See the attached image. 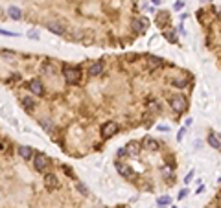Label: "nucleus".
Listing matches in <instances>:
<instances>
[{
    "label": "nucleus",
    "mask_w": 221,
    "mask_h": 208,
    "mask_svg": "<svg viewBox=\"0 0 221 208\" xmlns=\"http://www.w3.org/2000/svg\"><path fill=\"white\" fill-rule=\"evenodd\" d=\"M7 15H9L13 21H20V19H22V11H20L17 6H11V7H7Z\"/></svg>",
    "instance_id": "11"
},
{
    "label": "nucleus",
    "mask_w": 221,
    "mask_h": 208,
    "mask_svg": "<svg viewBox=\"0 0 221 208\" xmlns=\"http://www.w3.org/2000/svg\"><path fill=\"white\" fill-rule=\"evenodd\" d=\"M168 19H170V15H168V13H164V11H162V13H159V15H157V26H164V24H166V21H168Z\"/></svg>",
    "instance_id": "18"
},
{
    "label": "nucleus",
    "mask_w": 221,
    "mask_h": 208,
    "mask_svg": "<svg viewBox=\"0 0 221 208\" xmlns=\"http://www.w3.org/2000/svg\"><path fill=\"white\" fill-rule=\"evenodd\" d=\"M48 30H50L52 33H55V35H63V33L66 31V24H65V22L52 21L50 24H48Z\"/></svg>",
    "instance_id": "6"
},
{
    "label": "nucleus",
    "mask_w": 221,
    "mask_h": 208,
    "mask_svg": "<svg viewBox=\"0 0 221 208\" xmlns=\"http://www.w3.org/2000/svg\"><path fill=\"white\" fill-rule=\"evenodd\" d=\"M39 124H41V127H42V129H44L46 133H50V135H52V131L55 129V125L52 124V122H50L48 118H41V120H39Z\"/></svg>",
    "instance_id": "14"
},
{
    "label": "nucleus",
    "mask_w": 221,
    "mask_h": 208,
    "mask_svg": "<svg viewBox=\"0 0 221 208\" xmlns=\"http://www.w3.org/2000/svg\"><path fill=\"white\" fill-rule=\"evenodd\" d=\"M44 184H46V188H50V190H57V188L61 186L59 179H57L54 173H46V175H44Z\"/></svg>",
    "instance_id": "5"
},
{
    "label": "nucleus",
    "mask_w": 221,
    "mask_h": 208,
    "mask_svg": "<svg viewBox=\"0 0 221 208\" xmlns=\"http://www.w3.org/2000/svg\"><path fill=\"white\" fill-rule=\"evenodd\" d=\"M186 193H188V190H182L181 193H179V199H182V197H186Z\"/></svg>",
    "instance_id": "29"
},
{
    "label": "nucleus",
    "mask_w": 221,
    "mask_h": 208,
    "mask_svg": "<svg viewBox=\"0 0 221 208\" xmlns=\"http://www.w3.org/2000/svg\"><path fill=\"white\" fill-rule=\"evenodd\" d=\"M22 107H24L28 112H31V111L35 109V102H33V98H28V96L22 98Z\"/></svg>",
    "instance_id": "15"
},
{
    "label": "nucleus",
    "mask_w": 221,
    "mask_h": 208,
    "mask_svg": "<svg viewBox=\"0 0 221 208\" xmlns=\"http://www.w3.org/2000/svg\"><path fill=\"white\" fill-rule=\"evenodd\" d=\"M170 105H171V109H173L175 112H182V111L186 109V100H184L182 96H175V98H171Z\"/></svg>",
    "instance_id": "4"
},
{
    "label": "nucleus",
    "mask_w": 221,
    "mask_h": 208,
    "mask_svg": "<svg viewBox=\"0 0 221 208\" xmlns=\"http://www.w3.org/2000/svg\"><path fill=\"white\" fill-rule=\"evenodd\" d=\"M203 2H208V0H203Z\"/></svg>",
    "instance_id": "31"
},
{
    "label": "nucleus",
    "mask_w": 221,
    "mask_h": 208,
    "mask_svg": "<svg viewBox=\"0 0 221 208\" xmlns=\"http://www.w3.org/2000/svg\"><path fill=\"white\" fill-rule=\"evenodd\" d=\"M19 153H20V157H22V158H26V160H30V158L33 157V149H31L30 146L19 147Z\"/></svg>",
    "instance_id": "12"
},
{
    "label": "nucleus",
    "mask_w": 221,
    "mask_h": 208,
    "mask_svg": "<svg viewBox=\"0 0 221 208\" xmlns=\"http://www.w3.org/2000/svg\"><path fill=\"white\" fill-rule=\"evenodd\" d=\"M140 147L147 149V151H157V149H159V144H157V140H155L153 136H144Z\"/></svg>",
    "instance_id": "7"
},
{
    "label": "nucleus",
    "mask_w": 221,
    "mask_h": 208,
    "mask_svg": "<svg viewBox=\"0 0 221 208\" xmlns=\"http://www.w3.org/2000/svg\"><path fill=\"white\" fill-rule=\"evenodd\" d=\"M116 169H118V173H120V175H123V177H129V179H133V177L137 175L131 168L125 166L123 162H116Z\"/></svg>",
    "instance_id": "9"
},
{
    "label": "nucleus",
    "mask_w": 221,
    "mask_h": 208,
    "mask_svg": "<svg viewBox=\"0 0 221 208\" xmlns=\"http://www.w3.org/2000/svg\"><path fill=\"white\" fill-rule=\"evenodd\" d=\"M63 169H65V173H68V175H72V179H76V177H74V171H72V169H70V168H68V166H63Z\"/></svg>",
    "instance_id": "25"
},
{
    "label": "nucleus",
    "mask_w": 221,
    "mask_h": 208,
    "mask_svg": "<svg viewBox=\"0 0 221 208\" xmlns=\"http://www.w3.org/2000/svg\"><path fill=\"white\" fill-rule=\"evenodd\" d=\"M31 158H33V166H35L37 171H46L48 166H50V158H48L44 153H37V155H33Z\"/></svg>",
    "instance_id": "2"
},
{
    "label": "nucleus",
    "mask_w": 221,
    "mask_h": 208,
    "mask_svg": "<svg viewBox=\"0 0 221 208\" xmlns=\"http://www.w3.org/2000/svg\"><path fill=\"white\" fill-rule=\"evenodd\" d=\"M0 35H9V37H15V33H9V31H6V30H0Z\"/></svg>",
    "instance_id": "27"
},
{
    "label": "nucleus",
    "mask_w": 221,
    "mask_h": 208,
    "mask_svg": "<svg viewBox=\"0 0 221 208\" xmlns=\"http://www.w3.org/2000/svg\"><path fill=\"white\" fill-rule=\"evenodd\" d=\"M173 85H175V87H184L186 83H184V81H173Z\"/></svg>",
    "instance_id": "28"
},
{
    "label": "nucleus",
    "mask_w": 221,
    "mask_h": 208,
    "mask_svg": "<svg viewBox=\"0 0 221 208\" xmlns=\"http://www.w3.org/2000/svg\"><path fill=\"white\" fill-rule=\"evenodd\" d=\"M28 37H30V39H39V31H35V30H31V31L28 33Z\"/></svg>",
    "instance_id": "24"
},
{
    "label": "nucleus",
    "mask_w": 221,
    "mask_h": 208,
    "mask_svg": "<svg viewBox=\"0 0 221 208\" xmlns=\"http://www.w3.org/2000/svg\"><path fill=\"white\" fill-rule=\"evenodd\" d=\"M157 203H159V206H164V205H168V203H171V199H170V197H161V199L157 201Z\"/></svg>",
    "instance_id": "22"
},
{
    "label": "nucleus",
    "mask_w": 221,
    "mask_h": 208,
    "mask_svg": "<svg viewBox=\"0 0 221 208\" xmlns=\"http://www.w3.org/2000/svg\"><path fill=\"white\" fill-rule=\"evenodd\" d=\"M116 131H118V124H116V122H105V124L101 125V136H103V138L113 136Z\"/></svg>",
    "instance_id": "3"
},
{
    "label": "nucleus",
    "mask_w": 221,
    "mask_h": 208,
    "mask_svg": "<svg viewBox=\"0 0 221 208\" xmlns=\"http://www.w3.org/2000/svg\"><path fill=\"white\" fill-rule=\"evenodd\" d=\"M42 72H44V74H48V76L55 74V64H52V63H44V66H42Z\"/></svg>",
    "instance_id": "17"
},
{
    "label": "nucleus",
    "mask_w": 221,
    "mask_h": 208,
    "mask_svg": "<svg viewBox=\"0 0 221 208\" xmlns=\"http://www.w3.org/2000/svg\"><path fill=\"white\" fill-rule=\"evenodd\" d=\"M151 2H153V4H157V6L161 4V0H151Z\"/></svg>",
    "instance_id": "30"
},
{
    "label": "nucleus",
    "mask_w": 221,
    "mask_h": 208,
    "mask_svg": "<svg viewBox=\"0 0 221 208\" xmlns=\"http://www.w3.org/2000/svg\"><path fill=\"white\" fill-rule=\"evenodd\" d=\"M164 35H166V39H168V41H171V42H175V41H177V35H175L173 31H166Z\"/></svg>",
    "instance_id": "21"
},
{
    "label": "nucleus",
    "mask_w": 221,
    "mask_h": 208,
    "mask_svg": "<svg viewBox=\"0 0 221 208\" xmlns=\"http://www.w3.org/2000/svg\"><path fill=\"white\" fill-rule=\"evenodd\" d=\"M208 144L214 147V149H219L221 147V142H219V138H218L216 135H210V136H208Z\"/></svg>",
    "instance_id": "16"
},
{
    "label": "nucleus",
    "mask_w": 221,
    "mask_h": 208,
    "mask_svg": "<svg viewBox=\"0 0 221 208\" xmlns=\"http://www.w3.org/2000/svg\"><path fill=\"white\" fill-rule=\"evenodd\" d=\"M63 76H65V81H66V83L76 85L81 79V70L79 68H76V66H68V68H65Z\"/></svg>",
    "instance_id": "1"
},
{
    "label": "nucleus",
    "mask_w": 221,
    "mask_h": 208,
    "mask_svg": "<svg viewBox=\"0 0 221 208\" xmlns=\"http://www.w3.org/2000/svg\"><path fill=\"white\" fill-rule=\"evenodd\" d=\"M162 64V59H159V57H149V68H161Z\"/></svg>",
    "instance_id": "20"
},
{
    "label": "nucleus",
    "mask_w": 221,
    "mask_h": 208,
    "mask_svg": "<svg viewBox=\"0 0 221 208\" xmlns=\"http://www.w3.org/2000/svg\"><path fill=\"white\" fill-rule=\"evenodd\" d=\"M101 72H103V63H101V61L94 63V64L89 68V74H90V76H100Z\"/></svg>",
    "instance_id": "13"
},
{
    "label": "nucleus",
    "mask_w": 221,
    "mask_h": 208,
    "mask_svg": "<svg viewBox=\"0 0 221 208\" xmlns=\"http://www.w3.org/2000/svg\"><path fill=\"white\" fill-rule=\"evenodd\" d=\"M78 190H79V191L83 193V195H89V190H87V186H85V184L78 182Z\"/></svg>",
    "instance_id": "23"
},
{
    "label": "nucleus",
    "mask_w": 221,
    "mask_h": 208,
    "mask_svg": "<svg viewBox=\"0 0 221 208\" xmlns=\"http://www.w3.org/2000/svg\"><path fill=\"white\" fill-rule=\"evenodd\" d=\"M28 88H30L33 94H37V96H42V94H44V87H42V83H41L39 79H31V81L28 83Z\"/></svg>",
    "instance_id": "8"
},
{
    "label": "nucleus",
    "mask_w": 221,
    "mask_h": 208,
    "mask_svg": "<svg viewBox=\"0 0 221 208\" xmlns=\"http://www.w3.org/2000/svg\"><path fill=\"white\" fill-rule=\"evenodd\" d=\"M146 26H147V21H146V19H142V21H133V28H135L137 31H142Z\"/></svg>",
    "instance_id": "19"
},
{
    "label": "nucleus",
    "mask_w": 221,
    "mask_h": 208,
    "mask_svg": "<svg viewBox=\"0 0 221 208\" xmlns=\"http://www.w3.org/2000/svg\"><path fill=\"white\" fill-rule=\"evenodd\" d=\"M0 151H7V142L0 140Z\"/></svg>",
    "instance_id": "26"
},
{
    "label": "nucleus",
    "mask_w": 221,
    "mask_h": 208,
    "mask_svg": "<svg viewBox=\"0 0 221 208\" xmlns=\"http://www.w3.org/2000/svg\"><path fill=\"white\" fill-rule=\"evenodd\" d=\"M125 155L138 157V155H140V144H138V142H129V146L125 147Z\"/></svg>",
    "instance_id": "10"
}]
</instances>
